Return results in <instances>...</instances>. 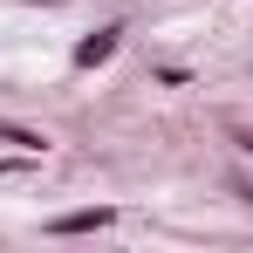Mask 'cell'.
I'll use <instances>...</instances> for the list:
<instances>
[{
	"instance_id": "1",
	"label": "cell",
	"mask_w": 253,
	"mask_h": 253,
	"mask_svg": "<svg viewBox=\"0 0 253 253\" xmlns=\"http://www.w3.org/2000/svg\"><path fill=\"white\" fill-rule=\"evenodd\" d=\"M89 226H110V212H69V219H55V233H89Z\"/></svg>"
},
{
	"instance_id": "2",
	"label": "cell",
	"mask_w": 253,
	"mask_h": 253,
	"mask_svg": "<svg viewBox=\"0 0 253 253\" xmlns=\"http://www.w3.org/2000/svg\"><path fill=\"white\" fill-rule=\"evenodd\" d=\"M110 48H117V42H110V35H96V42H83V55H76V62H103Z\"/></svg>"
}]
</instances>
